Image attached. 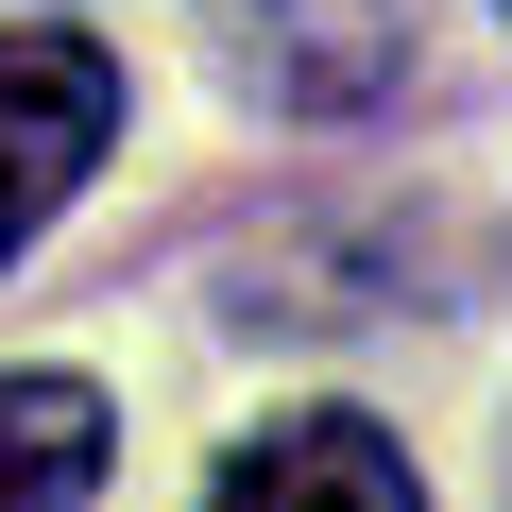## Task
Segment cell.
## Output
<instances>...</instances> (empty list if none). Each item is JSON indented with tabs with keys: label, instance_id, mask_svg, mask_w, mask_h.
Wrapping results in <instances>:
<instances>
[{
	"label": "cell",
	"instance_id": "1",
	"mask_svg": "<svg viewBox=\"0 0 512 512\" xmlns=\"http://www.w3.org/2000/svg\"><path fill=\"white\" fill-rule=\"evenodd\" d=\"M103 137H120V52L18 18V35H0V274L69 222V188L103 171Z\"/></svg>",
	"mask_w": 512,
	"mask_h": 512
},
{
	"label": "cell",
	"instance_id": "2",
	"mask_svg": "<svg viewBox=\"0 0 512 512\" xmlns=\"http://www.w3.org/2000/svg\"><path fill=\"white\" fill-rule=\"evenodd\" d=\"M222 512H274V495H359V512H427V478H410V444L376 427V410H291V427H256V444H222V478H205Z\"/></svg>",
	"mask_w": 512,
	"mask_h": 512
},
{
	"label": "cell",
	"instance_id": "3",
	"mask_svg": "<svg viewBox=\"0 0 512 512\" xmlns=\"http://www.w3.org/2000/svg\"><path fill=\"white\" fill-rule=\"evenodd\" d=\"M256 86L308 103V120H342V103H393L410 52L376 35V0H256Z\"/></svg>",
	"mask_w": 512,
	"mask_h": 512
},
{
	"label": "cell",
	"instance_id": "4",
	"mask_svg": "<svg viewBox=\"0 0 512 512\" xmlns=\"http://www.w3.org/2000/svg\"><path fill=\"white\" fill-rule=\"evenodd\" d=\"M120 478V410L86 376H0V512H69Z\"/></svg>",
	"mask_w": 512,
	"mask_h": 512
}]
</instances>
